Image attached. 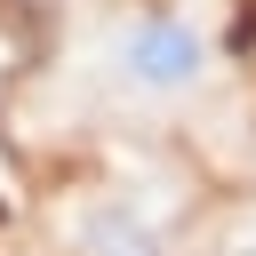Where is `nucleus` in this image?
Instances as JSON below:
<instances>
[{
	"instance_id": "obj_1",
	"label": "nucleus",
	"mask_w": 256,
	"mask_h": 256,
	"mask_svg": "<svg viewBox=\"0 0 256 256\" xmlns=\"http://www.w3.org/2000/svg\"><path fill=\"white\" fill-rule=\"evenodd\" d=\"M112 72L128 96H152V104L192 96L208 80V32L176 8H136L112 24Z\"/></svg>"
},
{
	"instance_id": "obj_2",
	"label": "nucleus",
	"mask_w": 256,
	"mask_h": 256,
	"mask_svg": "<svg viewBox=\"0 0 256 256\" xmlns=\"http://www.w3.org/2000/svg\"><path fill=\"white\" fill-rule=\"evenodd\" d=\"M72 256H176V216L152 192H96L72 216Z\"/></svg>"
}]
</instances>
